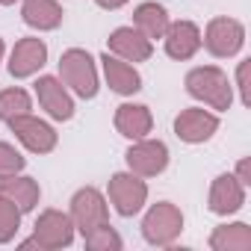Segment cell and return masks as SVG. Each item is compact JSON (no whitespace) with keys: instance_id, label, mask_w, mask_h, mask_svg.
<instances>
[{"instance_id":"obj_1","label":"cell","mask_w":251,"mask_h":251,"mask_svg":"<svg viewBox=\"0 0 251 251\" xmlns=\"http://www.w3.org/2000/svg\"><path fill=\"white\" fill-rule=\"evenodd\" d=\"M186 92L195 98V100H204L207 106L225 112L230 109L233 103V86L227 80V74L216 65H201V68H192L186 74Z\"/></svg>"},{"instance_id":"obj_2","label":"cell","mask_w":251,"mask_h":251,"mask_svg":"<svg viewBox=\"0 0 251 251\" xmlns=\"http://www.w3.org/2000/svg\"><path fill=\"white\" fill-rule=\"evenodd\" d=\"M59 77L62 83L77 95V98H95L98 95V68L89 50L83 48H68L59 56Z\"/></svg>"},{"instance_id":"obj_3","label":"cell","mask_w":251,"mask_h":251,"mask_svg":"<svg viewBox=\"0 0 251 251\" xmlns=\"http://www.w3.org/2000/svg\"><path fill=\"white\" fill-rule=\"evenodd\" d=\"M183 230V213L180 207H175L172 201H160L154 204L145 219H142V236L151 242V245H172Z\"/></svg>"},{"instance_id":"obj_4","label":"cell","mask_w":251,"mask_h":251,"mask_svg":"<svg viewBox=\"0 0 251 251\" xmlns=\"http://www.w3.org/2000/svg\"><path fill=\"white\" fill-rule=\"evenodd\" d=\"M71 222L74 230H80L83 236L109 225V210H106V198L95 189V186H83L74 192L71 198Z\"/></svg>"},{"instance_id":"obj_5","label":"cell","mask_w":251,"mask_h":251,"mask_svg":"<svg viewBox=\"0 0 251 251\" xmlns=\"http://www.w3.org/2000/svg\"><path fill=\"white\" fill-rule=\"evenodd\" d=\"M109 201L118 216H136L148 201V183L133 172H118L109 177Z\"/></svg>"},{"instance_id":"obj_6","label":"cell","mask_w":251,"mask_h":251,"mask_svg":"<svg viewBox=\"0 0 251 251\" xmlns=\"http://www.w3.org/2000/svg\"><path fill=\"white\" fill-rule=\"evenodd\" d=\"M201 45L219 56V59H227V56H236L245 45V27L236 21V18H213L201 36Z\"/></svg>"},{"instance_id":"obj_7","label":"cell","mask_w":251,"mask_h":251,"mask_svg":"<svg viewBox=\"0 0 251 251\" xmlns=\"http://www.w3.org/2000/svg\"><path fill=\"white\" fill-rule=\"evenodd\" d=\"M124 160H127V169L133 175H139V177H157L169 166V148H166V142L145 136V139H136L127 148Z\"/></svg>"},{"instance_id":"obj_8","label":"cell","mask_w":251,"mask_h":251,"mask_svg":"<svg viewBox=\"0 0 251 251\" xmlns=\"http://www.w3.org/2000/svg\"><path fill=\"white\" fill-rule=\"evenodd\" d=\"M12 133L18 136V142L30 151V154H50L56 148V130L50 127L48 121L24 112V115H15L12 121H6Z\"/></svg>"},{"instance_id":"obj_9","label":"cell","mask_w":251,"mask_h":251,"mask_svg":"<svg viewBox=\"0 0 251 251\" xmlns=\"http://www.w3.org/2000/svg\"><path fill=\"white\" fill-rule=\"evenodd\" d=\"M33 236H36L39 248H48V251L68 248L74 242V222L62 210H45L33 225Z\"/></svg>"},{"instance_id":"obj_10","label":"cell","mask_w":251,"mask_h":251,"mask_svg":"<svg viewBox=\"0 0 251 251\" xmlns=\"http://www.w3.org/2000/svg\"><path fill=\"white\" fill-rule=\"evenodd\" d=\"M216 130H219V115L210 112V109H201V106H189V109H183L175 118V133H177V139L180 142H189V145L207 142Z\"/></svg>"},{"instance_id":"obj_11","label":"cell","mask_w":251,"mask_h":251,"mask_svg":"<svg viewBox=\"0 0 251 251\" xmlns=\"http://www.w3.org/2000/svg\"><path fill=\"white\" fill-rule=\"evenodd\" d=\"M106 48H109L106 53H112V56H118L124 62H145L154 53L151 39H145L136 27H118V30H112L109 39H106Z\"/></svg>"},{"instance_id":"obj_12","label":"cell","mask_w":251,"mask_h":251,"mask_svg":"<svg viewBox=\"0 0 251 251\" xmlns=\"http://www.w3.org/2000/svg\"><path fill=\"white\" fill-rule=\"evenodd\" d=\"M36 98L53 121H71L74 118V100H71L68 89L62 86V80L48 77V74L39 77L36 80Z\"/></svg>"},{"instance_id":"obj_13","label":"cell","mask_w":251,"mask_h":251,"mask_svg":"<svg viewBox=\"0 0 251 251\" xmlns=\"http://www.w3.org/2000/svg\"><path fill=\"white\" fill-rule=\"evenodd\" d=\"M163 42H166V53H169L172 59L186 62V59H192V56L198 53V48H201V30H198V24H192V21H175V24L169 21Z\"/></svg>"},{"instance_id":"obj_14","label":"cell","mask_w":251,"mask_h":251,"mask_svg":"<svg viewBox=\"0 0 251 251\" xmlns=\"http://www.w3.org/2000/svg\"><path fill=\"white\" fill-rule=\"evenodd\" d=\"M245 204V186L233 177V175H219L210 186L207 195V207L216 216H230Z\"/></svg>"},{"instance_id":"obj_15","label":"cell","mask_w":251,"mask_h":251,"mask_svg":"<svg viewBox=\"0 0 251 251\" xmlns=\"http://www.w3.org/2000/svg\"><path fill=\"white\" fill-rule=\"evenodd\" d=\"M48 62V45L42 39H21L15 48H12V56H9V74L12 77H33L42 65Z\"/></svg>"},{"instance_id":"obj_16","label":"cell","mask_w":251,"mask_h":251,"mask_svg":"<svg viewBox=\"0 0 251 251\" xmlns=\"http://www.w3.org/2000/svg\"><path fill=\"white\" fill-rule=\"evenodd\" d=\"M154 127V115L148 106L142 103H121L115 109V130L124 136V139H145Z\"/></svg>"},{"instance_id":"obj_17","label":"cell","mask_w":251,"mask_h":251,"mask_svg":"<svg viewBox=\"0 0 251 251\" xmlns=\"http://www.w3.org/2000/svg\"><path fill=\"white\" fill-rule=\"evenodd\" d=\"M100 62H103V77H106V83H109L112 92H118V95H136L142 89V77H139V71L130 62H124V59H118L112 53H103Z\"/></svg>"},{"instance_id":"obj_18","label":"cell","mask_w":251,"mask_h":251,"mask_svg":"<svg viewBox=\"0 0 251 251\" xmlns=\"http://www.w3.org/2000/svg\"><path fill=\"white\" fill-rule=\"evenodd\" d=\"M62 6L56 0H24L21 6V18L27 27L39 30V33H48V30H56L62 24Z\"/></svg>"},{"instance_id":"obj_19","label":"cell","mask_w":251,"mask_h":251,"mask_svg":"<svg viewBox=\"0 0 251 251\" xmlns=\"http://www.w3.org/2000/svg\"><path fill=\"white\" fill-rule=\"evenodd\" d=\"M0 192H3L9 201H15L21 213H30V210H36V204H39V195H42L39 183H36L33 177H21V175L0 177Z\"/></svg>"},{"instance_id":"obj_20","label":"cell","mask_w":251,"mask_h":251,"mask_svg":"<svg viewBox=\"0 0 251 251\" xmlns=\"http://www.w3.org/2000/svg\"><path fill=\"white\" fill-rule=\"evenodd\" d=\"M210 248L213 251H248L251 248V227L245 222L219 225L210 233Z\"/></svg>"},{"instance_id":"obj_21","label":"cell","mask_w":251,"mask_h":251,"mask_svg":"<svg viewBox=\"0 0 251 251\" xmlns=\"http://www.w3.org/2000/svg\"><path fill=\"white\" fill-rule=\"evenodd\" d=\"M133 24L136 30L145 36V39H163L166 36V27H169V12L166 6L160 3H139L136 12H133Z\"/></svg>"},{"instance_id":"obj_22","label":"cell","mask_w":251,"mask_h":251,"mask_svg":"<svg viewBox=\"0 0 251 251\" xmlns=\"http://www.w3.org/2000/svg\"><path fill=\"white\" fill-rule=\"evenodd\" d=\"M33 109V100L24 89H3L0 92V121H12L15 115H24Z\"/></svg>"},{"instance_id":"obj_23","label":"cell","mask_w":251,"mask_h":251,"mask_svg":"<svg viewBox=\"0 0 251 251\" xmlns=\"http://www.w3.org/2000/svg\"><path fill=\"white\" fill-rule=\"evenodd\" d=\"M21 216H24V213L18 210V204L9 201L3 192H0V245L15 239V233H18V227H21Z\"/></svg>"},{"instance_id":"obj_24","label":"cell","mask_w":251,"mask_h":251,"mask_svg":"<svg viewBox=\"0 0 251 251\" xmlns=\"http://www.w3.org/2000/svg\"><path fill=\"white\" fill-rule=\"evenodd\" d=\"M83 239H86V248H92V251H118L121 248V236L112 230V225H103V227L86 233Z\"/></svg>"},{"instance_id":"obj_25","label":"cell","mask_w":251,"mask_h":251,"mask_svg":"<svg viewBox=\"0 0 251 251\" xmlns=\"http://www.w3.org/2000/svg\"><path fill=\"white\" fill-rule=\"evenodd\" d=\"M24 166H27V160H24V157L9 145V142H0V177L18 175Z\"/></svg>"},{"instance_id":"obj_26","label":"cell","mask_w":251,"mask_h":251,"mask_svg":"<svg viewBox=\"0 0 251 251\" xmlns=\"http://www.w3.org/2000/svg\"><path fill=\"white\" fill-rule=\"evenodd\" d=\"M236 83H239V92H242V103L248 106V103H251V95H248V59H245V62H239Z\"/></svg>"},{"instance_id":"obj_27","label":"cell","mask_w":251,"mask_h":251,"mask_svg":"<svg viewBox=\"0 0 251 251\" xmlns=\"http://www.w3.org/2000/svg\"><path fill=\"white\" fill-rule=\"evenodd\" d=\"M242 186H248L251 183V177H248V160H239V166H236V175H233Z\"/></svg>"},{"instance_id":"obj_28","label":"cell","mask_w":251,"mask_h":251,"mask_svg":"<svg viewBox=\"0 0 251 251\" xmlns=\"http://www.w3.org/2000/svg\"><path fill=\"white\" fill-rule=\"evenodd\" d=\"M95 3H98L100 9H121L127 0H95Z\"/></svg>"},{"instance_id":"obj_29","label":"cell","mask_w":251,"mask_h":251,"mask_svg":"<svg viewBox=\"0 0 251 251\" xmlns=\"http://www.w3.org/2000/svg\"><path fill=\"white\" fill-rule=\"evenodd\" d=\"M12 3H18V0H0V6H12Z\"/></svg>"},{"instance_id":"obj_30","label":"cell","mask_w":251,"mask_h":251,"mask_svg":"<svg viewBox=\"0 0 251 251\" xmlns=\"http://www.w3.org/2000/svg\"><path fill=\"white\" fill-rule=\"evenodd\" d=\"M0 59H3V39H0Z\"/></svg>"}]
</instances>
